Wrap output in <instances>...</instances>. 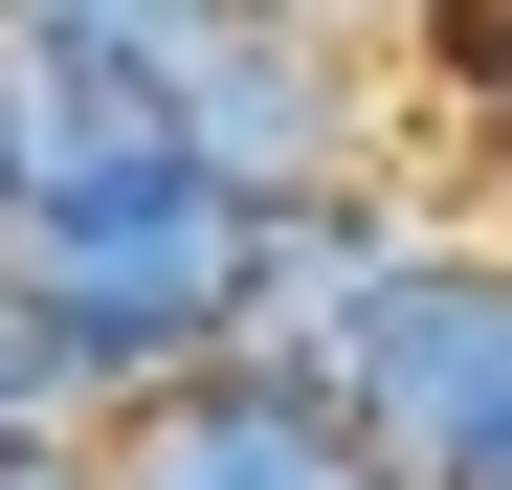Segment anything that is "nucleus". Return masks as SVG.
Here are the masks:
<instances>
[{
  "label": "nucleus",
  "instance_id": "423d86ee",
  "mask_svg": "<svg viewBox=\"0 0 512 490\" xmlns=\"http://www.w3.org/2000/svg\"><path fill=\"white\" fill-rule=\"evenodd\" d=\"M401 23H423V0H401Z\"/></svg>",
  "mask_w": 512,
  "mask_h": 490
},
{
  "label": "nucleus",
  "instance_id": "0eeeda50",
  "mask_svg": "<svg viewBox=\"0 0 512 490\" xmlns=\"http://www.w3.org/2000/svg\"><path fill=\"white\" fill-rule=\"evenodd\" d=\"M0 468H23V446H0Z\"/></svg>",
  "mask_w": 512,
  "mask_h": 490
},
{
  "label": "nucleus",
  "instance_id": "39448f33",
  "mask_svg": "<svg viewBox=\"0 0 512 490\" xmlns=\"http://www.w3.org/2000/svg\"><path fill=\"white\" fill-rule=\"evenodd\" d=\"M0 245H23V67H0Z\"/></svg>",
  "mask_w": 512,
  "mask_h": 490
},
{
  "label": "nucleus",
  "instance_id": "f257e3e1",
  "mask_svg": "<svg viewBox=\"0 0 512 490\" xmlns=\"http://www.w3.org/2000/svg\"><path fill=\"white\" fill-rule=\"evenodd\" d=\"M0 268H23V312L67 335V401H90V424H134V401H156V379H201V357H223V312H245V179H201V156L45 179Z\"/></svg>",
  "mask_w": 512,
  "mask_h": 490
},
{
  "label": "nucleus",
  "instance_id": "f03ea898",
  "mask_svg": "<svg viewBox=\"0 0 512 490\" xmlns=\"http://www.w3.org/2000/svg\"><path fill=\"white\" fill-rule=\"evenodd\" d=\"M156 67H179V134H201V179H245V201L379 179V112H357V67H334V23H312V0H201Z\"/></svg>",
  "mask_w": 512,
  "mask_h": 490
},
{
  "label": "nucleus",
  "instance_id": "7ed1b4c3",
  "mask_svg": "<svg viewBox=\"0 0 512 490\" xmlns=\"http://www.w3.org/2000/svg\"><path fill=\"white\" fill-rule=\"evenodd\" d=\"M401 201L379 179H312V201H245V312H223V357H268V379H334L357 357V312L401 290Z\"/></svg>",
  "mask_w": 512,
  "mask_h": 490
},
{
  "label": "nucleus",
  "instance_id": "20e7f679",
  "mask_svg": "<svg viewBox=\"0 0 512 490\" xmlns=\"http://www.w3.org/2000/svg\"><path fill=\"white\" fill-rule=\"evenodd\" d=\"M179 23H201V0H0V45H134V67L179 45Z\"/></svg>",
  "mask_w": 512,
  "mask_h": 490
}]
</instances>
